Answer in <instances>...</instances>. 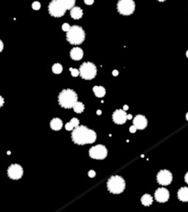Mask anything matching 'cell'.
Wrapping results in <instances>:
<instances>
[{"label": "cell", "instance_id": "obj_15", "mask_svg": "<svg viewBox=\"0 0 188 212\" xmlns=\"http://www.w3.org/2000/svg\"><path fill=\"white\" fill-rule=\"evenodd\" d=\"M179 200L182 202H188V187H181L177 192Z\"/></svg>", "mask_w": 188, "mask_h": 212}, {"label": "cell", "instance_id": "obj_18", "mask_svg": "<svg viewBox=\"0 0 188 212\" xmlns=\"http://www.w3.org/2000/svg\"><path fill=\"white\" fill-rule=\"evenodd\" d=\"M93 91H94V94L95 95L96 97H103L105 95H106V89H105L103 86H95L93 87Z\"/></svg>", "mask_w": 188, "mask_h": 212}, {"label": "cell", "instance_id": "obj_25", "mask_svg": "<svg viewBox=\"0 0 188 212\" xmlns=\"http://www.w3.org/2000/svg\"><path fill=\"white\" fill-rule=\"evenodd\" d=\"M62 29H63V31L68 32V31H69V29H71V27H70V25H69L68 23H63V26H62Z\"/></svg>", "mask_w": 188, "mask_h": 212}, {"label": "cell", "instance_id": "obj_20", "mask_svg": "<svg viewBox=\"0 0 188 212\" xmlns=\"http://www.w3.org/2000/svg\"><path fill=\"white\" fill-rule=\"evenodd\" d=\"M73 110H74L75 113H78V114H80V113H82L83 111H84L85 106H84V104H83L82 102H78V101H77V103L73 106Z\"/></svg>", "mask_w": 188, "mask_h": 212}, {"label": "cell", "instance_id": "obj_32", "mask_svg": "<svg viewBox=\"0 0 188 212\" xmlns=\"http://www.w3.org/2000/svg\"><path fill=\"white\" fill-rule=\"evenodd\" d=\"M112 74L114 75V76H118V71H117V70H114L112 72Z\"/></svg>", "mask_w": 188, "mask_h": 212}, {"label": "cell", "instance_id": "obj_35", "mask_svg": "<svg viewBox=\"0 0 188 212\" xmlns=\"http://www.w3.org/2000/svg\"><path fill=\"white\" fill-rule=\"evenodd\" d=\"M127 109H129V107H127V105H125V106H124V109H123V110L126 111V110H127Z\"/></svg>", "mask_w": 188, "mask_h": 212}, {"label": "cell", "instance_id": "obj_22", "mask_svg": "<svg viewBox=\"0 0 188 212\" xmlns=\"http://www.w3.org/2000/svg\"><path fill=\"white\" fill-rule=\"evenodd\" d=\"M70 123L72 124V126H73V128H76V127H78V126H79V120H78L76 118H72V119H71Z\"/></svg>", "mask_w": 188, "mask_h": 212}, {"label": "cell", "instance_id": "obj_5", "mask_svg": "<svg viewBox=\"0 0 188 212\" xmlns=\"http://www.w3.org/2000/svg\"><path fill=\"white\" fill-rule=\"evenodd\" d=\"M48 10L50 15L52 17H63L67 10L65 6V0H53V1H51L48 6Z\"/></svg>", "mask_w": 188, "mask_h": 212}, {"label": "cell", "instance_id": "obj_26", "mask_svg": "<svg viewBox=\"0 0 188 212\" xmlns=\"http://www.w3.org/2000/svg\"><path fill=\"white\" fill-rule=\"evenodd\" d=\"M65 128H66V131H72L73 128H74L72 126V124L70 122H68V123L65 124Z\"/></svg>", "mask_w": 188, "mask_h": 212}, {"label": "cell", "instance_id": "obj_28", "mask_svg": "<svg viewBox=\"0 0 188 212\" xmlns=\"http://www.w3.org/2000/svg\"><path fill=\"white\" fill-rule=\"evenodd\" d=\"M136 131H137V128H135L134 126H131V127L130 128V131L131 133H135V132H136Z\"/></svg>", "mask_w": 188, "mask_h": 212}, {"label": "cell", "instance_id": "obj_1", "mask_svg": "<svg viewBox=\"0 0 188 212\" xmlns=\"http://www.w3.org/2000/svg\"><path fill=\"white\" fill-rule=\"evenodd\" d=\"M72 140L78 145L90 144L95 141L96 133L85 126H78L72 132Z\"/></svg>", "mask_w": 188, "mask_h": 212}, {"label": "cell", "instance_id": "obj_30", "mask_svg": "<svg viewBox=\"0 0 188 212\" xmlns=\"http://www.w3.org/2000/svg\"><path fill=\"white\" fill-rule=\"evenodd\" d=\"M4 98L1 96H0V108H2L3 107V105H4Z\"/></svg>", "mask_w": 188, "mask_h": 212}, {"label": "cell", "instance_id": "obj_3", "mask_svg": "<svg viewBox=\"0 0 188 212\" xmlns=\"http://www.w3.org/2000/svg\"><path fill=\"white\" fill-rule=\"evenodd\" d=\"M85 33L81 27L73 26L66 33V39L73 45H79L84 42Z\"/></svg>", "mask_w": 188, "mask_h": 212}, {"label": "cell", "instance_id": "obj_16", "mask_svg": "<svg viewBox=\"0 0 188 212\" xmlns=\"http://www.w3.org/2000/svg\"><path fill=\"white\" fill-rule=\"evenodd\" d=\"M70 15L73 19H80L83 17V10L79 6H74L71 9Z\"/></svg>", "mask_w": 188, "mask_h": 212}, {"label": "cell", "instance_id": "obj_6", "mask_svg": "<svg viewBox=\"0 0 188 212\" xmlns=\"http://www.w3.org/2000/svg\"><path fill=\"white\" fill-rule=\"evenodd\" d=\"M79 74L83 79L92 80L96 75V66L92 63H84L79 68Z\"/></svg>", "mask_w": 188, "mask_h": 212}, {"label": "cell", "instance_id": "obj_19", "mask_svg": "<svg viewBox=\"0 0 188 212\" xmlns=\"http://www.w3.org/2000/svg\"><path fill=\"white\" fill-rule=\"evenodd\" d=\"M140 200H141L142 205L148 207V206H150L152 204V196L150 195H149V194H145V195L142 196Z\"/></svg>", "mask_w": 188, "mask_h": 212}, {"label": "cell", "instance_id": "obj_9", "mask_svg": "<svg viewBox=\"0 0 188 212\" xmlns=\"http://www.w3.org/2000/svg\"><path fill=\"white\" fill-rule=\"evenodd\" d=\"M7 176L12 180H19L23 176V168L19 164H11L7 169Z\"/></svg>", "mask_w": 188, "mask_h": 212}, {"label": "cell", "instance_id": "obj_37", "mask_svg": "<svg viewBox=\"0 0 188 212\" xmlns=\"http://www.w3.org/2000/svg\"><path fill=\"white\" fill-rule=\"evenodd\" d=\"M186 119L188 120V112H187V114H186Z\"/></svg>", "mask_w": 188, "mask_h": 212}, {"label": "cell", "instance_id": "obj_7", "mask_svg": "<svg viewBox=\"0 0 188 212\" xmlns=\"http://www.w3.org/2000/svg\"><path fill=\"white\" fill-rule=\"evenodd\" d=\"M119 14L124 16H130L135 10V3L132 0H120L117 5Z\"/></svg>", "mask_w": 188, "mask_h": 212}, {"label": "cell", "instance_id": "obj_17", "mask_svg": "<svg viewBox=\"0 0 188 212\" xmlns=\"http://www.w3.org/2000/svg\"><path fill=\"white\" fill-rule=\"evenodd\" d=\"M51 128L53 131H60L61 128H63V121L58 118H55L53 119H51Z\"/></svg>", "mask_w": 188, "mask_h": 212}, {"label": "cell", "instance_id": "obj_23", "mask_svg": "<svg viewBox=\"0 0 188 212\" xmlns=\"http://www.w3.org/2000/svg\"><path fill=\"white\" fill-rule=\"evenodd\" d=\"M70 72H71V74H72V75L73 77H76V76H78L79 75V71L77 70V69H74V68H70Z\"/></svg>", "mask_w": 188, "mask_h": 212}, {"label": "cell", "instance_id": "obj_10", "mask_svg": "<svg viewBox=\"0 0 188 212\" xmlns=\"http://www.w3.org/2000/svg\"><path fill=\"white\" fill-rule=\"evenodd\" d=\"M172 181V175L168 170H161L157 173V182L162 186H168Z\"/></svg>", "mask_w": 188, "mask_h": 212}, {"label": "cell", "instance_id": "obj_33", "mask_svg": "<svg viewBox=\"0 0 188 212\" xmlns=\"http://www.w3.org/2000/svg\"><path fill=\"white\" fill-rule=\"evenodd\" d=\"M184 181H185L186 183L188 184V172L185 173V176H184Z\"/></svg>", "mask_w": 188, "mask_h": 212}, {"label": "cell", "instance_id": "obj_21", "mask_svg": "<svg viewBox=\"0 0 188 212\" xmlns=\"http://www.w3.org/2000/svg\"><path fill=\"white\" fill-rule=\"evenodd\" d=\"M52 72H53L54 74H61L63 72V66L62 64H53V66H52Z\"/></svg>", "mask_w": 188, "mask_h": 212}, {"label": "cell", "instance_id": "obj_38", "mask_svg": "<svg viewBox=\"0 0 188 212\" xmlns=\"http://www.w3.org/2000/svg\"><path fill=\"white\" fill-rule=\"evenodd\" d=\"M186 57H187V58H188V51H186Z\"/></svg>", "mask_w": 188, "mask_h": 212}, {"label": "cell", "instance_id": "obj_34", "mask_svg": "<svg viewBox=\"0 0 188 212\" xmlns=\"http://www.w3.org/2000/svg\"><path fill=\"white\" fill-rule=\"evenodd\" d=\"M127 119H130V120L132 119V116H131L130 114V115H127Z\"/></svg>", "mask_w": 188, "mask_h": 212}, {"label": "cell", "instance_id": "obj_11", "mask_svg": "<svg viewBox=\"0 0 188 212\" xmlns=\"http://www.w3.org/2000/svg\"><path fill=\"white\" fill-rule=\"evenodd\" d=\"M154 198H155V199L158 202H160V203L167 202L169 198H170V193H169V191L167 190L166 188L160 187V188H158L157 190L155 191Z\"/></svg>", "mask_w": 188, "mask_h": 212}, {"label": "cell", "instance_id": "obj_13", "mask_svg": "<svg viewBox=\"0 0 188 212\" xmlns=\"http://www.w3.org/2000/svg\"><path fill=\"white\" fill-rule=\"evenodd\" d=\"M148 125V120L143 115H137L133 119V126L137 130H144Z\"/></svg>", "mask_w": 188, "mask_h": 212}, {"label": "cell", "instance_id": "obj_4", "mask_svg": "<svg viewBox=\"0 0 188 212\" xmlns=\"http://www.w3.org/2000/svg\"><path fill=\"white\" fill-rule=\"evenodd\" d=\"M107 186L110 193L120 194L125 190L126 183L123 177L119 176H113L108 179Z\"/></svg>", "mask_w": 188, "mask_h": 212}, {"label": "cell", "instance_id": "obj_2", "mask_svg": "<svg viewBox=\"0 0 188 212\" xmlns=\"http://www.w3.org/2000/svg\"><path fill=\"white\" fill-rule=\"evenodd\" d=\"M58 101L62 108H72L77 103V95L72 89H64L59 94Z\"/></svg>", "mask_w": 188, "mask_h": 212}, {"label": "cell", "instance_id": "obj_8", "mask_svg": "<svg viewBox=\"0 0 188 212\" xmlns=\"http://www.w3.org/2000/svg\"><path fill=\"white\" fill-rule=\"evenodd\" d=\"M108 155V150L104 145L98 144L89 150V156L95 160H103Z\"/></svg>", "mask_w": 188, "mask_h": 212}, {"label": "cell", "instance_id": "obj_24", "mask_svg": "<svg viewBox=\"0 0 188 212\" xmlns=\"http://www.w3.org/2000/svg\"><path fill=\"white\" fill-rule=\"evenodd\" d=\"M32 9H33L34 10H39V9H41V4H40V2H37V1L33 2V3H32Z\"/></svg>", "mask_w": 188, "mask_h": 212}, {"label": "cell", "instance_id": "obj_31", "mask_svg": "<svg viewBox=\"0 0 188 212\" xmlns=\"http://www.w3.org/2000/svg\"><path fill=\"white\" fill-rule=\"evenodd\" d=\"M3 49H4V43L1 40H0V52L3 51Z\"/></svg>", "mask_w": 188, "mask_h": 212}, {"label": "cell", "instance_id": "obj_27", "mask_svg": "<svg viewBox=\"0 0 188 212\" xmlns=\"http://www.w3.org/2000/svg\"><path fill=\"white\" fill-rule=\"evenodd\" d=\"M88 176L89 177H95V172L94 170H90L88 172Z\"/></svg>", "mask_w": 188, "mask_h": 212}, {"label": "cell", "instance_id": "obj_12", "mask_svg": "<svg viewBox=\"0 0 188 212\" xmlns=\"http://www.w3.org/2000/svg\"><path fill=\"white\" fill-rule=\"evenodd\" d=\"M127 115L126 111H124L123 109H117V110L114 111V113H113L112 118H113V121H114L116 124L121 125V124H124L127 120Z\"/></svg>", "mask_w": 188, "mask_h": 212}, {"label": "cell", "instance_id": "obj_36", "mask_svg": "<svg viewBox=\"0 0 188 212\" xmlns=\"http://www.w3.org/2000/svg\"><path fill=\"white\" fill-rule=\"evenodd\" d=\"M101 113H102V111H101V110H99V109L96 111V114H97V115H101Z\"/></svg>", "mask_w": 188, "mask_h": 212}, {"label": "cell", "instance_id": "obj_14", "mask_svg": "<svg viewBox=\"0 0 188 212\" xmlns=\"http://www.w3.org/2000/svg\"><path fill=\"white\" fill-rule=\"evenodd\" d=\"M70 56L74 61H79L83 58V56H84V51H83V50L79 47L73 48L70 51Z\"/></svg>", "mask_w": 188, "mask_h": 212}, {"label": "cell", "instance_id": "obj_29", "mask_svg": "<svg viewBox=\"0 0 188 212\" xmlns=\"http://www.w3.org/2000/svg\"><path fill=\"white\" fill-rule=\"evenodd\" d=\"M85 3L86 4V5H93L94 4V0H85Z\"/></svg>", "mask_w": 188, "mask_h": 212}]
</instances>
